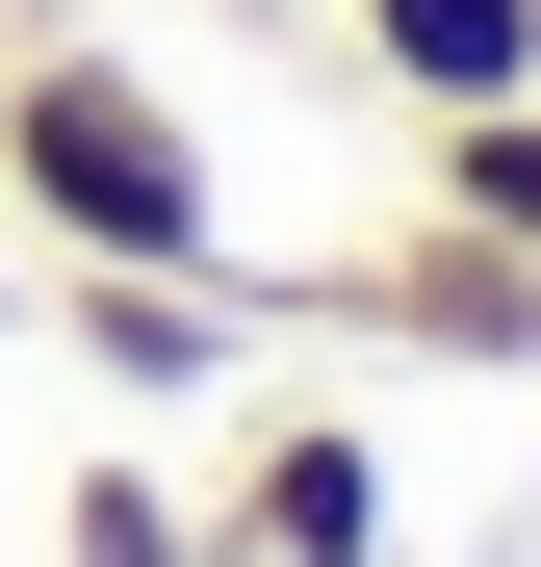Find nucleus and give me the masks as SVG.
<instances>
[{
	"label": "nucleus",
	"mask_w": 541,
	"mask_h": 567,
	"mask_svg": "<svg viewBox=\"0 0 541 567\" xmlns=\"http://www.w3.org/2000/svg\"><path fill=\"white\" fill-rule=\"evenodd\" d=\"M0 233H52V258H232L180 78L104 52V27H27L0 52Z\"/></svg>",
	"instance_id": "1"
},
{
	"label": "nucleus",
	"mask_w": 541,
	"mask_h": 567,
	"mask_svg": "<svg viewBox=\"0 0 541 567\" xmlns=\"http://www.w3.org/2000/svg\"><path fill=\"white\" fill-rule=\"evenodd\" d=\"M258 310H335V336H387V361H541V258H490V233H361V258H310V284H258Z\"/></svg>",
	"instance_id": "2"
},
{
	"label": "nucleus",
	"mask_w": 541,
	"mask_h": 567,
	"mask_svg": "<svg viewBox=\"0 0 541 567\" xmlns=\"http://www.w3.org/2000/svg\"><path fill=\"white\" fill-rule=\"evenodd\" d=\"M52 336H77V388L207 413L232 361H258V284H232V258H52Z\"/></svg>",
	"instance_id": "3"
},
{
	"label": "nucleus",
	"mask_w": 541,
	"mask_h": 567,
	"mask_svg": "<svg viewBox=\"0 0 541 567\" xmlns=\"http://www.w3.org/2000/svg\"><path fill=\"white\" fill-rule=\"evenodd\" d=\"M361 78H387L413 130H465V104H541V0H335Z\"/></svg>",
	"instance_id": "4"
},
{
	"label": "nucleus",
	"mask_w": 541,
	"mask_h": 567,
	"mask_svg": "<svg viewBox=\"0 0 541 567\" xmlns=\"http://www.w3.org/2000/svg\"><path fill=\"white\" fill-rule=\"evenodd\" d=\"M413 207H438V233H490V258H541V104H465V130H413Z\"/></svg>",
	"instance_id": "5"
},
{
	"label": "nucleus",
	"mask_w": 541,
	"mask_h": 567,
	"mask_svg": "<svg viewBox=\"0 0 541 567\" xmlns=\"http://www.w3.org/2000/svg\"><path fill=\"white\" fill-rule=\"evenodd\" d=\"M52 542H77V567H232V542H207V516H180V491H155V464H129V439H104V464H77V491H52Z\"/></svg>",
	"instance_id": "6"
},
{
	"label": "nucleus",
	"mask_w": 541,
	"mask_h": 567,
	"mask_svg": "<svg viewBox=\"0 0 541 567\" xmlns=\"http://www.w3.org/2000/svg\"><path fill=\"white\" fill-rule=\"evenodd\" d=\"M0 310H27V258H0Z\"/></svg>",
	"instance_id": "7"
}]
</instances>
